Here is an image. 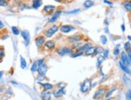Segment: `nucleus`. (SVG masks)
Returning a JSON list of instances; mask_svg holds the SVG:
<instances>
[{"label":"nucleus","instance_id":"nucleus-1","mask_svg":"<svg viewBox=\"0 0 131 100\" xmlns=\"http://www.w3.org/2000/svg\"><path fill=\"white\" fill-rule=\"evenodd\" d=\"M58 30H59V27L57 25H52L51 27L48 28L47 30H46L44 31V35H45V37H47V38H51L52 35H54L58 31Z\"/></svg>","mask_w":131,"mask_h":100},{"label":"nucleus","instance_id":"nucleus-2","mask_svg":"<svg viewBox=\"0 0 131 100\" xmlns=\"http://www.w3.org/2000/svg\"><path fill=\"white\" fill-rule=\"evenodd\" d=\"M91 87H92L91 81H90V79H86L81 83V86H80V90H81V92H83V93H86L90 90Z\"/></svg>","mask_w":131,"mask_h":100},{"label":"nucleus","instance_id":"nucleus-3","mask_svg":"<svg viewBox=\"0 0 131 100\" xmlns=\"http://www.w3.org/2000/svg\"><path fill=\"white\" fill-rule=\"evenodd\" d=\"M72 49L69 47H63L56 50V53L60 56H64L65 54L72 53Z\"/></svg>","mask_w":131,"mask_h":100},{"label":"nucleus","instance_id":"nucleus-4","mask_svg":"<svg viewBox=\"0 0 131 100\" xmlns=\"http://www.w3.org/2000/svg\"><path fill=\"white\" fill-rule=\"evenodd\" d=\"M20 34L23 39L25 46H28V44H29V42H30V40H31V35H30L29 31H28L27 30H23L20 32Z\"/></svg>","mask_w":131,"mask_h":100},{"label":"nucleus","instance_id":"nucleus-5","mask_svg":"<svg viewBox=\"0 0 131 100\" xmlns=\"http://www.w3.org/2000/svg\"><path fill=\"white\" fill-rule=\"evenodd\" d=\"M47 69H48V67H47V65L46 63H43L41 64V65H39V67H38V74H39V76H44L45 75H46L47 71Z\"/></svg>","mask_w":131,"mask_h":100},{"label":"nucleus","instance_id":"nucleus-6","mask_svg":"<svg viewBox=\"0 0 131 100\" xmlns=\"http://www.w3.org/2000/svg\"><path fill=\"white\" fill-rule=\"evenodd\" d=\"M56 8V6L53 5H47L43 8L42 12L46 14V15H51V14H53L55 12Z\"/></svg>","mask_w":131,"mask_h":100},{"label":"nucleus","instance_id":"nucleus-7","mask_svg":"<svg viewBox=\"0 0 131 100\" xmlns=\"http://www.w3.org/2000/svg\"><path fill=\"white\" fill-rule=\"evenodd\" d=\"M105 87H100L97 90V91L95 92L93 99H98L100 98H102L105 95Z\"/></svg>","mask_w":131,"mask_h":100},{"label":"nucleus","instance_id":"nucleus-8","mask_svg":"<svg viewBox=\"0 0 131 100\" xmlns=\"http://www.w3.org/2000/svg\"><path fill=\"white\" fill-rule=\"evenodd\" d=\"M59 30L62 33L64 34H67V33L71 32L72 30H75V27H72V25H62L60 27H59Z\"/></svg>","mask_w":131,"mask_h":100},{"label":"nucleus","instance_id":"nucleus-9","mask_svg":"<svg viewBox=\"0 0 131 100\" xmlns=\"http://www.w3.org/2000/svg\"><path fill=\"white\" fill-rule=\"evenodd\" d=\"M61 13H62L61 10L55 11V12L53 13V15H52V18L48 20V23H53L56 22V21L58 19V18L60 16Z\"/></svg>","mask_w":131,"mask_h":100},{"label":"nucleus","instance_id":"nucleus-10","mask_svg":"<svg viewBox=\"0 0 131 100\" xmlns=\"http://www.w3.org/2000/svg\"><path fill=\"white\" fill-rule=\"evenodd\" d=\"M35 45H36L37 47H43V45H44L45 43V37L43 36V35H39V36H38L35 38Z\"/></svg>","mask_w":131,"mask_h":100},{"label":"nucleus","instance_id":"nucleus-11","mask_svg":"<svg viewBox=\"0 0 131 100\" xmlns=\"http://www.w3.org/2000/svg\"><path fill=\"white\" fill-rule=\"evenodd\" d=\"M41 98L43 100H50L52 98V94L49 90H43L41 92Z\"/></svg>","mask_w":131,"mask_h":100},{"label":"nucleus","instance_id":"nucleus-12","mask_svg":"<svg viewBox=\"0 0 131 100\" xmlns=\"http://www.w3.org/2000/svg\"><path fill=\"white\" fill-rule=\"evenodd\" d=\"M66 93L65 91V89L63 87V88H59V90H54L53 91V95L56 98H59V97H62V95H64V94Z\"/></svg>","mask_w":131,"mask_h":100},{"label":"nucleus","instance_id":"nucleus-13","mask_svg":"<svg viewBox=\"0 0 131 100\" xmlns=\"http://www.w3.org/2000/svg\"><path fill=\"white\" fill-rule=\"evenodd\" d=\"M121 62L122 63L125 64V66L130 65V63H129V61H128L127 54H126L125 52H121Z\"/></svg>","mask_w":131,"mask_h":100},{"label":"nucleus","instance_id":"nucleus-14","mask_svg":"<svg viewBox=\"0 0 131 100\" xmlns=\"http://www.w3.org/2000/svg\"><path fill=\"white\" fill-rule=\"evenodd\" d=\"M122 5L128 12L131 13V0H125L122 3Z\"/></svg>","mask_w":131,"mask_h":100},{"label":"nucleus","instance_id":"nucleus-15","mask_svg":"<svg viewBox=\"0 0 131 100\" xmlns=\"http://www.w3.org/2000/svg\"><path fill=\"white\" fill-rule=\"evenodd\" d=\"M43 3L42 0H32V8L34 9H39Z\"/></svg>","mask_w":131,"mask_h":100},{"label":"nucleus","instance_id":"nucleus-16","mask_svg":"<svg viewBox=\"0 0 131 100\" xmlns=\"http://www.w3.org/2000/svg\"><path fill=\"white\" fill-rule=\"evenodd\" d=\"M44 45L47 48L53 49V48H55V47H56V42H55V41H53V40H49V41H47V42H45Z\"/></svg>","mask_w":131,"mask_h":100},{"label":"nucleus","instance_id":"nucleus-17","mask_svg":"<svg viewBox=\"0 0 131 100\" xmlns=\"http://www.w3.org/2000/svg\"><path fill=\"white\" fill-rule=\"evenodd\" d=\"M119 65H120L121 69L124 71V72H125L126 74H129V75H130V74H131V71H130V69H129L128 67H127V66H125V64L121 63V61L119 62Z\"/></svg>","mask_w":131,"mask_h":100},{"label":"nucleus","instance_id":"nucleus-18","mask_svg":"<svg viewBox=\"0 0 131 100\" xmlns=\"http://www.w3.org/2000/svg\"><path fill=\"white\" fill-rule=\"evenodd\" d=\"M94 4L95 3L92 0H86L84 3V4H83V6H84L85 8H90L92 7V6H93Z\"/></svg>","mask_w":131,"mask_h":100},{"label":"nucleus","instance_id":"nucleus-19","mask_svg":"<svg viewBox=\"0 0 131 100\" xmlns=\"http://www.w3.org/2000/svg\"><path fill=\"white\" fill-rule=\"evenodd\" d=\"M92 47V43H90V42H89V43H86V44H85V45H83V46H81L80 47H79L78 48V51H87L88 49L89 48V47Z\"/></svg>","mask_w":131,"mask_h":100},{"label":"nucleus","instance_id":"nucleus-20","mask_svg":"<svg viewBox=\"0 0 131 100\" xmlns=\"http://www.w3.org/2000/svg\"><path fill=\"white\" fill-rule=\"evenodd\" d=\"M95 49H96V47H89V48L88 49L87 51H85V55H87V56H89V55H92V54H94Z\"/></svg>","mask_w":131,"mask_h":100},{"label":"nucleus","instance_id":"nucleus-21","mask_svg":"<svg viewBox=\"0 0 131 100\" xmlns=\"http://www.w3.org/2000/svg\"><path fill=\"white\" fill-rule=\"evenodd\" d=\"M38 67H39L38 61L37 60H35L34 62H33L32 67H31V71H32V72H36L37 70H38Z\"/></svg>","mask_w":131,"mask_h":100},{"label":"nucleus","instance_id":"nucleus-22","mask_svg":"<svg viewBox=\"0 0 131 100\" xmlns=\"http://www.w3.org/2000/svg\"><path fill=\"white\" fill-rule=\"evenodd\" d=\"M39 84L44 88L45 90H50L53 88V85L51 83H39Z\"/></svg>","mask_w":131,"mask_h":100},{"label":"nucleus","instance_id":"nucleus-23","mask_svg":"<svg viewBox=\"0 0 131 100\" xmlns=\"http://www.w3.org/2000/svg\"><path fill=\"white\" fill-rule=\"evenodd\" d=\"M69 39V41L70 42H77L78 41H80V36L79 35H73V36L72 37H70V38H68Z\"/></svg>","mask_w":131,"mask_h":100},{"label":"nucleus","instance_id":"nucleus-24","mask_svg":"<svg viewBox=\"0 0 131 100\" xmlns=\"http://www.w3.org/2000/svg\"><path fill=\"white\" fill-rule=\"evenodd\" d=\"M20 66L22 69H26L27 67V62L23 56H20Z\"/></svg>","mask_w":131,"mask_h":100},{"label":"nucleus","instance_id":"nucleus-25","mask_svg":"<svg viewBox=\"0 0 131 100\" xmlns=\"http://www.w3.org/2000/svg\"><path fill=\"white\" fill-rule=\"evenodd\" d=\"M104 51V49L102 48L101 47H96V49H95V51H94V55H97V54H100L101 53H103Z\"/></svg>","mask_w":131,"mask_h":100},{"label":"nucleus","instance_id":"nucleus-26","mask_svg":"<svg viewBox=\"0 0 131 100\" xmlns=\"http://www.w3.org/2000/svg\"><path fill=\"white\" fill-rule=\"evenodd\" d=\"M105 57L102 56V55H100L98 58H97V67H99L101 66V64L103 63V61L105 60Z\"/></svg>","mask_w":131,"mask_h":100},{"label":"nucleus","instance_id":"nucleus-27","mask_svg":"<svg viewBox=\"0 0 131 100\" xmlns=\"http://www.w3.org/2000/svg\"><path fill=\"white\" fill-rule=\"evenodd\" d=\"M124 48H125V50L126 51H131V45L129 42H125V45H124Z\"/></svg>","mask_w":131,"mask_h":100},{"label":"nucleus","instance_id":"nucleus-28","mask_svg":"<svg viewBox=\"0 0 131 100\" xmlns=\"http://www.w3.org/2000/svg\"><path fill=\"white\" fill-rule=\"evenodd\" d=\"M11 30H12L13 34L15 35H20V30H19V29L17 28V27H11Z\"/></svg>","mask_w":131,"mask_h":100},{"label":"nucleus","instance_id":"nucleus-29","mask_svg":"<svg viewBox=\"0 0 131 100\" xmlns=\"http://www.w3.org/2000/svg\"><path fill=\"white\" fill-rule=\"evenodd\" d=\"M81 55H83V52L77 51V53H74V54H71V57H72V58H77V57H79V56H81Z\"/></svg>","mask_w":131,"mask_h":100},{"label":"nucleus","instance_id":"nucleus-30","mask_svg":"<svg viewBox=\"0 0 131 100\" xmlns=\"http://www.w3.org/2000/svg\"><path fill=\"white\" fill-rule=\"evenodd\" d=\"M101 42L103 45H105L107 43V38L105 35H101Z\"/></svg>","mask_w":131,"mask_h":100},{"label":"nucleus","instance_id":"nucleus-31","mask_svg":"<svg viewBox=\"0 0 131 100\" xmlns=\"http://www.w3.org/2000/svg\"><path fill=\"white\" fill-rule=\"evenodd\" d=\"M126 100H131V90H129L125 94Z\"/></svg>","mask_w":131,"mask_h":100},{"label":"nucleus","instance_id":"nucleus-32","mask_svg":"<svg viewBox=\"0 0 131 100\" xmlns=\"http://www.w3.org/2000/svg\"><path fill=\"white\" fill-rule=\"evenodd\" d=\"M8 5V3L7 0H0V6H7Z\"/></svg>","mask_w":131,"mask_h":100},{"label":"nucleus","instance_id":"nucleus-33","mask_svg":"<svg viewBox=\"0 0 131 100\" xmlns=\"http://www.w3.org/2000/svg\"><path fill=\"white\" fill-rule=\"evenodd\" d=\"M25 8H26V5L23 3H20L19 4V9H20V11H23Z\"/></svg>","mask_w":131,"mask_h":100},{"label":"nucleus","instance_id":"nucleus-34","mask_svg":"<svg viewBox=\"0 0 131 100\" xmlns=\"http://www.w3.org/2000/svg\"><path fill=\"white\" fill-rule=\"evenodd\" d=\"M115 89H116V87H114V88H113V89H111L110 91H109L108 93H107V94H105V98H106V99H109V96H111L112 93H113L114 90H115Z\"/></svg>","mask_w":131,"mask_h":100},{"label":"nucleus","instance_id":"nucleus-35","mask_svg":"<svg viewBox=\"0 0 131 100\" xmlns=\"http://www.w3.org/2000/svg\"><path fill=\"white\" fill-rule=\"evenodd\" d=\"M123 79H124V81H125V84H130V80L129 79V78L126 76L125 75H123Z\"/></svg>","mask_w":131,"mask_h":100},{"label":"nucleus","instance_id":"nucleus-36","mask_svg":"<svg viewBox=\"0 0 131 100\" xmlns=\"http://www.w3.org/2000/svg\"><path fill=\"white\" fill-rule=\"evenodd\" d=\"M80 11V9H76V10H73V11H68V14H76V13H78Z\"/></svg>","mask_w":131,"mask_h":100},{"label":"nucleus","instance_id":"nucleus-37","mask_svg":"<svg viewBox=\"0 0 131 100\" xmlns=\"http://www.w3.org/2000/svg\"><path fill=\"white\" fill-rule=\"evenodd\" d=\"M4 54H5V53H4V50L3 48H0V59H2L3 58Z\"/></svg>","mask_w":131,"mask_h":100},{"label":"nucleus","instance_id":"nucleus-38","mask_svg":"<svg viewBox=\"0 0 131 100\" xmlns=\"http://www.w3.org/2000/svg\"><path fill=\"white\" fill-rule=\"evenodd\" d=\"M128 61H129V63H130V65H131V51H128Z\"/></svg>","mask_w":131,"mask_h":100},{"label":"nucleus","instance_id":"nucleus-39","mask_svg":"<svg viewBox=\"0 0 131 100\" xmlns=\"http://www.w3.org/2000/svg\"><path fill=\"white\" fill-rule=\"evenodd\" d=\"M103 54H104L103 56L105 57V58H108V56H109V50H104Z\"/></svg>","mask_w":131,"mask_h":100},{"label":"nucleus","instance_id":"nucleus-40","mask_svg":"<svg viewBox=\"0 0 131 100\" xmlns=\"http://www.w3.org/2000/svg\"><path fill=\"white\" fill-rule=\"evenodd\" d=\"M120 53V51H119V48L118 47H117V48L114 49V51H113V54H115V55H118V54Z\"/></svg>","mask_w":131,"mask_h":100},{"label":"nucleus","instance_id":"nucleus-41","mask_svg":"<svg viewBox=\"0 0 131 100\" xmlns=\"http://www.w3.org/2000/svg\"><path fill=\"white\" fill-rule=\"evenodd\" d=\"M104 3H106V4H108V5H110V6L113 5V3L110 2V1H109V0H104Z\"/></svg>","mask_w":131,"mask_h":100},{"label":"nucleus","instance_id":"nucleus-42","mask_svg":"<svg viewBox=\"0 0 131 100\" xmlns=\"http://www.w3.org/2000/svg\"><path fill=\"white\" fill-rule=\"evenodd\" d=\"M3 27H4L3 23H2V21H1V20H0V30H1V29H3Z\"/></svg>","mask_w":131,"mask_h":100},{"label":"nucleus","instance_id":"nucleus-43","mask_svg":"<svg viewBox=\"0 0 131 100\" xmlns=\"http://www.w3.org/2000/svg\"><path fill=\"white\" fill-rule=\"evenodd\" d=\"M4 87H0V93H3V92H4Z\"/></svg>","mask_w":131,"mask_h":100},{"label":"nucleus","instance_id":"nucleus-44","mask_svg":"<svg viewBox=\"0 0 131 100\" xmlns=\"http://www.w3.org/2000/svg\"><path fill=\"white\" fill-rule=\"evenodd\" d=\"M121 30H122V31L124 32V31H125V25H124V24H122V25H121Z\"/></svg>","mask_w":131,"mask_h":100},{"label":"nucleus","instance_id":"nucleus-45","mask_svg":"<svg viewBox=\"0 0 131 100\" xmlns=\"http://www.w3.org/2000/svg\"><path fill=\"white\" fill-rule=\"evenodd\" d=\"M3 71H0V79H1V78H2V77H3Z\"/></svg>","mask_w":131,"mask_h":100},{"label":"nucleus","instance_id":"nucleus-46","mask_svg":"<svg viewBox=\"0 0 131 100\" xmlns=\"http://www.w3.org/2000/svg\"><path fill=\"white\" fill-rule=\"evenodd\" d=\"M54 1L57 2V3H61V2H62V0H54Z\"/></svg>","mask_w":131,"mask_h":100},{"label":"nucleus","instance_id":"nucleus-47","mask_svg":"<svg viewBox=\"0 0 131 100\" xmlns=\"http://www.w3.org/2000/svg\"><path fill=\"white\" fill-rule=\"evenodd\" d=\"M127 38H128V39H129V40H130V41H131V36H130V35H128V36H127Z\"/></svg>","mask_w":131,"mask_h":100},{"label":"nucleus","instance_id":"nucleus-48","mask_svg":"<svg viewBox=\"0 0 131 100\" xmlns=\"http://www.w3.org/2000/svg\"><path fill=\"white\" fill-rule=\"evenodd\" d=\"M105 31H106L105 33H109V30H108V28H105Z\"/></svg>","mask_w":131,"mask_h":100},{"label":"nucleus","instance_id":"nucleus-49","mask_svg":"<svg viewBox=\"0 0 131 100\" xmlns=\"http://www.w3.org/2000/svg\"><path fill=\"white\" fill-rule=\"evenodd\" d=\"M105 100H112V99H106Z\"/></svg>","mask_w":131,"mask_h":100},{"label":"nucleus","instance_id":"nucleus-50","mask_svg":"<svg viewBox=\"0 0 131 100\" xmlns=\"http://www.w3.org/2000/svg\"><path fill=\"white\" fill-rule=\"evenodd\" d=\"M62 1H67V0H62Z\"/></svg>","mask_w":131,"mask_h":100}]
</instances>
